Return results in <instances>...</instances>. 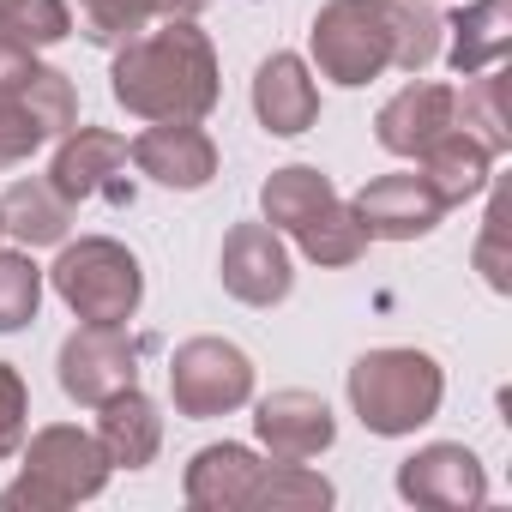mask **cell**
Masks as SVG:
<instances>
[{
	"label": "cell",
	"instance_id": "7a4b0ae2",
	"mask_svg": "<svg viewBox=\"0 0 512 512\" xmlns=\"http://www.w3.org/2000/svg\"><path fill=\"white\" fill-rule=\"evenodd\" d=\"M260 211L272 229H284L314 266H356L362 260V223L350 211V199L308 163H290V169H272V181L260 187Z\"/></svg>",
	"mask_w": 512,
	"mask_h": 512
},
{
	"label": "cell",
	"instance_id": "277c9868",
	"mask_svg": "<svg viewBox=\"0 0 512 512\" xmlns=\"http://www.w3.org/2000/svg\"><path fill=\"white\" fill-rule=\"evenodd\" d=\"M440 398H446V374L428 350H368L350 368V410L380 440H398L434 422Z\"/></svg>",
	"mask_w": 512,
	"mask_h": 512
},
{
	"label": "cell",
	"instance_id": "4dcf8cb0",
	"mask_svg": "<svg viewBox=\"0 0 512 512\" xmlns=\"http://www.w3.org/2000/svg\"><path fill=\"white\" fill-rule=\"evenodd\" d=\"M211 0H157V19H199Z\"/></svg>",
	"mask_w": 512,
	"mask_h": 512
},
{
	"label": "cell",
	"instance_id": "4316f807",
	"mask_svg": "<svg viewBox=\"0 0 512 512\" xmlns=\"http://www.w3.org/2000/svg\"><path fill=\"white\" fill-rule=\"evenodd\" d=\"M73 31V13H67V0H13V13L7 25H0V37L19 43V49H55L61 37Z\"/></svg>",
	"mask_w": 512,
	"mask_h": 512
},
{
	"label": "cell",
	"instance_id": "ffe728a7",
	"mask_svg": "<svg viewBox=\"0 0 512 512\" xmlns=\"http://www.w3.org/2000/svg\"><path fill=\"white\" fill-rule=\"evenodd\" d=\"M422 181L440 193V205L452 211V205H464V199H476L482 187H488V169H494V151L488 145H476L464 127H446L422 157Z\"/></svg>",
	"mask_w": 512,
	"mask_h": 512
},
{
	"label": "cell",
	"instance_id": "9a60e30c",
	"mask_svg": "<svg viewBox=\"0 0 512 512\" xmlns=\"http://www.w3.org/2000/svg\"><path fill=\"white\" fill-rule=\"evenodd\" d=\"M253 115L278 139H296L320 121V85H314L302 55H266L260 61V73H253Z\"/></svg>",
	"mask_w": 512,
	"mask_h": 512
},
{
	"label": "cell",
	"instance_id": "8992f818",
	"mask_svg": "<svg viewBox=\"0 0 512 512\" xmlns=\"http://www.w3.org/2000/svg\"><path fill=\"white\" fill-rule=\"evenodd\" d=\"M49 284L85 326H127L139 314V296H145L139 260L109 235L61 241V260L49 266Z\"/></svg>",
	"mask_w": 512,
	"mask_h": 512
},
{
	"label": "cell",
	"instance_id": "52a82bcc",
	"mask_svg": "<svg viewBox=\"0 0 512 512\" xmlns=\"http://www.w3.org/2000/svg\"><path fill=\"white\" fill-rule=\"evenodd\" d=\"M308 43H314V67L332 85H368L392 67V31L380 0H326L314 13Z\"/></svg>",
	"mask_w": 512,
	"mask_h": 512
},
{
	"label": "cell",
	"instance_id": "9c48e42d",
	"mask_svg": "<svg viewBox=\"0 0 512 512\" xmlns=\"http://www.w3.org/2000/svg\"><path fill=\"white\" fill-rule=\"evenodd\" d=\"M139 338H127V326H79L61 344V392L85 410L109 404L115 392L139 386Z\"/></svg>",
	"mask_w": 512,
	"mask_h": 512
},
{
	"label": "cell",
	"instance_id": "ba28073f",
	"mask_svg": "<svg viewBox=\"0 0 512 512\" xmlns=\"http://www.w3.org/2000/svg\"><path fill=\"white\" fill-rule=\"evenodd\" d=\"M169 398L193 422L241 410L253 398V362H247V350L229 344V338H187L169 356Z\"/></svg>",
	"mask_w": 512,
	"mask_h": 512
},
{
	"label": "cell",
	"instance_id": "8fae6325",
	"mask_svg": "<svg viewBox=\"0 0 512 512\" xmlns=\"http://www.w3.org/2000/svg\"><path fill=\"white\" fill-rule=\"evenodd\" d=\"M398 494H404L410 506L458 512V506H482V500H488V476H482V458H476L470 446L434 440V446H422L416 458L398 464Z\"/></svg>",
	"mask_w": 512,
	"mask_h": 512
},
{
	"label": "cell",
	"instance_id": "30bf717a",
	"mask_svg": "<svg viewBox=\"0 0 512 512\" xmlns=\"http://www.w3.org/2000/svg\"><path fill=\"white\" fill-rule=\"evenodd\" d=\"M217 272H223V290L247 308H278L296 284L290 272V247L272 223H235L223 235V253H217Z\"/></svg>",
	"mask_w": 512,
	"mask_h": 512
},
{
	"label": "cell",
	"instance_id": "d6a6232c",
	"mask_svg": "<svg viewBox=\"0 0 512 512\" xmlns=\"http://www.w3.org/2000/svg\"><path fill=\"white\" fill-rule=\"evenodd\" d=\"M0 235H7V217H0Z\"/></svg>",
	"mask_w": 512,
	"mask_h": 512
},
{
	"label": "cell",
	"instance_id": "83f0119b",
	"mask_svg": "<svg viewBox=\"0 0 512 512\" xmlns=\"http://www.w3.org/2000/svg\"><path fill=\"white\" fill-rule=\"evenodd\" d=\"M91 43H127L157 19V0H79Z\"/></svg>",
	"mask_w": 512,
	"mask_h": 512
},
{
	"label": "cell",
	"instance_id": "5b68a950",
	"mask_svg": "<svg viewBox=\"0 0 512 512\" xmlns=\"http://www.w3.org/2000/svg\"><path fill=\"white\" fill-rule=\"evenodd\" d=\"M109 482V458L97 446V434L73 428V422H55V428H37L31 446H25V470L13 488H0V506H31V512H61V506H79V500H97Z\"/></svg>",
	"mask_w": 512,
	"mask_h": 512
},
{
	"label": "cell",
	"instance_id": "484cf974",
	"mask_svg": "<svg viewBox=\"0 0 512 512\" xmlns=\"http://www.w3.org/2000/svg\"><path fill=\"white\" fill-rule=\"evenodd\" d=\"M43 308V272L31 260V247L25 253H7L0 247V332H19L31 326Z\"/></svg>",
	"mask_w": 512,
	"mask_h": 512
},
{
	"label": "cell",
	"instance_id": "836d02e7",
	"mask_svg": "<svg viewBox=\"0 0 512 512\" xmlns=\"http://www.w3.org/2000/svg\"><path fill=\"white\" fill-rule=\"evenodd\" d=\"M428 7H434V0H428Z\"/></svg>",
	"mask_w": 512,
	"mask_h": 512
},
{
	"label": "cell",
	"instance_id": "603a6c76",
	"mask_svg": "<svg viewBox=\"0 0 512 512\" xmlns=\"http://www.w3.org/2000/svg\"><path fill=\"white\" fill-rule=\"evenodd\" d=\"M500 97H506V73H500V67L470 73L464 91H452V127H464V133H470L476 145H488L494 157L512 145V121H506Z\"/></svg>",
	"mask_w": 512,
	"mask_h": 512
},
{
	"label": "cell",
	"instance_id": "3957f363",
	"mask_svg": "<svg viewBox=\"0 0 512 512\" xmlns=\"http://www.w3.org/2000/svg\"><path fill=\"white\" fill-rule=\"evenodd\" d=\"M73 121H79L73 79L0 37V169H19L31 151H43Z\"/></svg>",
	"mask_w": 512,
	"mask_h": 512
},
{
	"label": "cell",
	"instance_id": "44dd1931",
	"mask_svg": "<svg viewBox=\"0 0 512 512\" xmlns=\"http://www.w3.org/2000/svg\"><path fill=\"white\" fill-rule=\"evenodd\" d=\"M0 217H7V235L19 247H61L73 229V205L49 187V175H25L7 187L0 199Z\"/></svg>",
	"mask_w": 512,
	"mask_h": 512
},
{
	"label": "cell",
	"instance_id": "5bb4252c",
	"mask_svg": "<svg viewBox=\"0 0 512 512\" xmlns=\"http://www.w3.org/2000/svg\"><path fill=\"white\" fill-rule=\"evenodd\" d=\"M350 211H356L368 241H416V235H428L446 217L440 193L422 175H380V181H368L350 199Z\"/></svg>",
	"mask_w": 512,
	"mask_h": 512
},
{
	"label": "cell",
	"instance_id": "1f68e13d",
	"mask_svg": "<svg viewBox=\"0 0 512 512\" xmlns=\"http://www.w3.org/2000/svg\"><path fill=\"white\" fill-rule=\"evenodd\" d=\"M7 13H13V0H0V25H7Z\"/></svg>",
	"mask_w": 512,
	"mask_h": 512
},
{
	"label": "cell",
	"instance_id": "2e32d148",
	"mask_svg": "<svg viewBox=\"0 0 512 512\" xmlns=\"http://www.w3.org/2000/svg\"><path fill=\"white\" fill-rule=\"evenodd\" d=\"M127 169V139L109 133V127H67V145L55 151V169H49V187L79 205L91 193H121L115 175Z\"/></svg>",
	"mask_w": 512,
	"mask_h": 512
},
{
	"label": "cell",
	"instance_id": "f1b7e54d",
	"mask_svg": "<svg viewBox=\"0 0 512 512\" xmlns=\"http://www.w3.org/2000/svg\"><path fill=\"white\" fill-rule=\"evenodd\" d=\"M25 422H31V392L25 374L13 362H0V458H13L25 446Z\"/></svg>",
	"mask_w": 512,
	"mask_h": 512
},
{
	"label": "cell",
	"instance_id": "d4e9b609",
	"mask_svg": "<svg viewBox=\"0 0 512 512\" xmlns=\"http://www.w3.org/2000/svg\"><path fill=\"white\" fill-rule=\"evenodd\" d=\"M247 506H272V512H284V506H332V482L314 476L308 464H284V458H272V464L260 470V482H253Z\"/></svg>",
	"mask_w": 512,
	"mask_h": 512
},
{
	"label": "cell",
	"instance_id": "ac0fdd59",
	"mask_svg": "<svg viewBox=\"0 0 512 512\" xmlns=\"http://www.w3.org/2000/svg\"><path fill=\"white\" fill-rule=\"evenodd\" d=\"M97 446H103L109 470H145V464L157 458V446H163V416H157V404H151L139 386H127V392H115L109 404H97Z\"/></svg>",
	"mask_w": 512,
	"mask_h": 512
},
{
	"label": "cell",
	"instance_id": "d6986e66",
	"mask_svg": "<svg viewBox=\"0 0 512 512\" xmlns=\"http://www.w3.org/2000/svg\"><path fill=\"white\" fill-rule=\"evenodd\" d=\"M260 470H266V464L253 458L247 446L217 440V446H199V452H193L181 494H187V506H199V512H235V506H247Z\"/></svg>",
	"mask_w": 512,
	"mask_h": 512
},
{
	"label": "cell",
	"instance_id": "7c38bea8",
	"mask_svg": "<svg viewBox=\"0 0 512 512\" xmlns=\"http://www.w3.org/2000/svg\"><path fill=\"white\" fill-rule=\"evenodd\" d=\"M127 157L139 175H151L157 187H175V193H199L217 175V145L199 121H151L127 145Z\"/></svg>",
	"mask_w": 512,
	"mask_h": 512
},
{
	"label": "cell",
	"instance_id": "e0dca14e",
	"mask_svg": "<svg viewBox=\"0 0 512 512\" xmlns=\"http://www.w3.org/2000/svg\"><path fill=\"white\" fill-rule=\"evenodd\" d=\"M452 127V85H404L398 97H386V109L374 115V139L392 151V157H422L440 133Z\"/></svg>",
	"mask_w": 512,
	"mask_h": 512
},
{
	"label": "cell",
	"instance_id": "4fadbf2b",
	"mask_svg": "<svg viewBox=\"0 0 512 512\" xmlns=\"http://www.w3.org/2000/svg\"><path fill=\"white\" fill-rule=\"evenodd\" d=\"M253 434H260V446L284 464H308L320 458L332 440H338V422L326 410L320 392H302V386H284L272 398H260V410H253Z\"/></svg>",
	"mask_w": 512,
	"mask_h": 512
},
{
	"label": "cell",
	"instance_id": "6da1fadb",
	"mask_svg": "<svg viewBox=\"0 0 512 512\" xmlns=\"http://www.w3.org/2000/svg\"><path fill=\"white\" fill-rule=\"evenodd\" d=\"M109 91L139 121H205L217 109V49L193 19H163L121 43Z\"/></svg>",
	"mask_w": 512,
	"mask_h": 512
},
{
	"label": "cell",
	"instance_id": "cb8c5ba5",
	"mask_svg": "<svg viewBox=\"0 0 512 512\" xmlns=\"http://www.w3.org/2000/svg\"><path fill=\"white\" fill-rule=\"evenodd\" d=\"M386 13V31H392V67L398 73H422L434 55H440V19L428 0H380Z\"/></svg>",
	"mask_w": 512,
	"mask_h": 512
},
{
	"label": "cell",
	"instance_id": "7402d4cb",
	"mask_svg": "<svg viewBox=\"0 0 512 512\" xmlns=\"http://www.w3.org/2000/svg\"><path fill=\"white\" fill-rule=\"evenodd\" d=\"M446 31H452V73H464V79L488 73L512 49V7L506 0H470V7H458V19Z\"/></svg>",
	"mask_w": 512,
	"mask_h": 512
},
{
	"label": "cell",
	"instance_id": "f546056e",
	"mask_svg": "<svg viewBox=\"0 0 512 512\" xmlns=\"http://www.w3.org/2000/svg\"><path fill=\"white\" fill-rule=\"evenodd\" d=\"M500 241H506V199L488 205V229H482V241H476V272L488 278V290H512V278H506L512 266H506Z\"/></svg>",
	"mask_w": 512,
	"mask_h": 512
}]
</instances>
